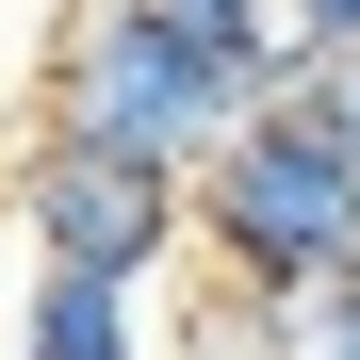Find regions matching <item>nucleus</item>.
Instances as JSON below:
<instances>
[{"label": "nucleus", "instance_id": "obj_1", "mask_svg": "<svg viewBox=\"0 0 360 360\" xmlns=\"http://www.w3.org/2000/svg\"><path fill=\"white\" fill-rule=\"evenodd\" d=\"M197 246H213V278L311 311V295L360 262V148L328 131L311 98H262L246 131L197 164Z\"/></svg>", "mask_w": 360, "mask_h": 360}, {"label": "nucleus", "instance_id": "obj_2", "mask_svg": "<svg viewBox=\"0 0 360 360\" xmlns=\"http://www.w3.org/2000/svg\"><path fill=\"white\" fill-rule=\"evenodd\" d=\"M246 115H262V98L180 33V0H98V17L66 33V66H49V131L131 148V164H180V180L246 131Z\"/></svg>", "mask_w": 360, "mask_h": 360}, {"label": "nucleus", "instance_id": "obj_3", "mask_svg": "<svg viewBox=\"0 0 360 360\" xmlns=\"http://www.w3.org/2000/svg\"><path fill=\"white\" fill-rule=\"evenodd\" d=\"M17 229H33V262L164 278L180 246H197V180H180V164H131V148H82V131H33V164H17Z\"/></svg>", "mask_w": 360, "mask_h": 360}, {"label": "nucleus", "instance_id": "obj_4", "mask_svg": "<svg viewBox=\"0 0 360 360\" xmlns=\"http://www.w3.org/2000/svg\"><path fill=\"white\" fill-rule=\"evenodd\" d=\"M148 278H115V262H33L17 295V360H148Z\"/></svg>", "mask_w": 360, "mask_h": 360}, {"label": "nucleus", "instance_id": "obj_5", "mask_svg": "<svg viewBox=\"0 0 360 360\" xmlns=\"http://www.w3.org/2000/svg\"><path fill=\"white\" fill-rule=\"evenodd\" d=\"M295 98H311V115H328V131L360 148V49H311V66H295Z\"/></svg>", "mask_w": 360, "mask_h": 360}, {"label": "nucleus", "instance_id": "obj_6", "mask_svg": "<svg viewBox=\"0 0 360 360\" xmlns=\"http://www.w3.org/2000/svg\"><path fill=\"white\" fill-rule=\"evenodd\" d=\"M311 360H360V262H344V278L311 295Z\"/></svg>", "mask_w": 360, "mask_h": 360}, {"label": "nucleus", "instance_id": "obj_7", "mask_svg": "<svg viewBox=\"0 0 360 360\" xmlns=\"http://www.w3.org/2000/svg\"><path fill=\"white\" fill-rule=\"evenodd\" d=\"M278 17L311 33V49H360V0H278Z\"/></svg>", "mask_w": 360, "mask_h": 360}]
</instances>
